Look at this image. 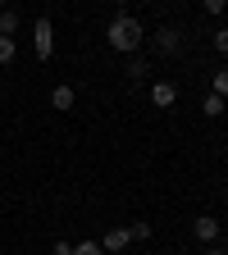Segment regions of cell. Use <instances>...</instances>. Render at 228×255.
Instances as JSON below:
<instances>
[{"label":"cell","mask_w":228,"mask_h":255,"mask_svg":"<svg viewBox=\"0 0 228 255\" xmlns=\"http://www.w3.org/2000/svg\"><path fill=\"white\" fill-rule=\"evenodd\" d=\"M105 41H110V50H119V55H137V50L146 46V27H142L133 14H114L110 27H105Z\"/></svg>","instance_id":"1"},{"label":"cell","mask_w":228,"mask_h":255,"mask_svg":"<svg viewBox=\"0 0 228 255\" xmlns=\"http://www.w3.org/2000/svg\"><path fill=\"white\" fill-rule=\"evenodd\" d=\"M32 46H37V59H50V55H55V23H50L46 14L32 23Z\"/></svg>","instance_id":"2"},{"label":"cell","mask_w":228,"mask_h":255,"mask_svg":"<svg viewBox=\"0 0 228 255\" xmlns=\"http://www.w3.org/2000/svg\"><path fill=\"white\" fill-rule=\"evenodd\" d=\"M183 41H187V37H183L178 27H160V32H155V50H160V55H169V59L183 55Z\"/></svg>","instance_id":"3"},{"label":"cell","mask_w":228,"mask_h":255,"mask_svg":"<svg viewBox=\"0 0 228 255\" xmlns=\"http://www.w3.org/2000/svg\"><path fill=\"white\" fill-rule=\"evenodd\" d=\"M174 101H178V87H174V82H165V78L151 82V105H155V110H174Z\"/></svg>","instance_id":"4"},{"label":"cell","mask_w":228,"mask_h":255,"mask_svg":"<svg viewBox=\"0 0 228 255\" xmlns=\"http://www.w3.org/2000/svg\"><path fill=\"white\" fill-rule=\"evenodd\" d=\"M192 233H197V237H201L206 246H215V242H219V219H215V214H197V223H192Z\"/></svg>","instance_id":"5"},{"label":"cell","mask_w":228,"mask_h":255,"mask_svg":"<svg viewBox=\"0 0 228 255\" xmlns=\"http://www.w3.org/2000/svg\"><path fill=\"white\" fill-rule=\"evenodd\" d=\"M128 246H133L128 228H110V233L101 237V251H105V255H119V251H128Z\"/></svg>","instance_id":"6"},{"label":"cell","mask_w":228,"mask_h":255,"mask_svg":"<svg viewBox=\"0 0 228 255\" xmlns=\"http://www.w3.org/2000/svg\"><path fill=\"white\" fill-rule=\"evenodd\" d=\"M73 101H78V91H73L69 82H59V87L50 91V105H55V110H73Z\"/></svg>","instance_id":"7"},{"label":"cell","mask_w":228,"mask_h":255,"mask_svg":"<svg viewBox=\"0 0 228 255\" xmlns=\"http://www.w3.org/2000/svg\"><path fill=\"white\" fill-rule=\"evenodd\" d=\"M123 73H128V82H133V87H142L151 69H146V59H142V55H128V69H123Z\"/></svg>","instance_id":"8"},{"label":"cell","mask_w":228,"mask_h":255,"mask_svg":"<svg viewBox=\"0 0 228 255\" xmlns=\"http://www.w3.org/2000/svg\"><path fill=\"white\" fill-rule=\"evenodd\" d=\"M18 27H23L18 9H0V37H18Z\"/></svg>","instance_id":"9"},{"label":"cell","mask_w":228,"mask_h":255,"mask_svg":"<svg viewBox=\"0 0 228 255\" xmlns=\"http://www.w3.org/2000/svg\"><path fill=\"white\" fill-rule=\"evenodd\" d=\"M224 110H228V101H224V96H215V91H210L206 101H201V114H206V119H219Z\"/></svg>","instance_id":"10"},{"label":"cell","mask_w":228,"mask_h":255,"mask_svg":"<svg viewBox=\"0 0 228 255\" xmlns=\"http://www.w3.org/2000/svg\"><path fill=\"white\" fill-rule=\"evenodd\" d=\"M14 59H18V41L14 37H0V69H9Z\"/></svg>","instance_id":"11"},{"label":"cell","mask_w":228,"mask_h":255,"mask_svg":"<svg viewBox=\"0 0 228 255\" xmlns=\"http://www.w3.org/2000/svg\"><path fill=\"white\" fill-rule=\"evenodd\" d=\"M210 91H215V96H224V101H228V69L210 73Z\"/></svg>","instance_id":"12"},{"label":"cell","mask_w":228,"mask_h":255,"mask_svg":"<svg viewBox=\"0 0 228 255\" xmlns=\"http://www.w3.org/2000/svg\"><path fill=\"white\" fill-rule=\"evenodd\" d=\"M128 237H133V242H146L151 237V223L146 219H133V223H128Z\"/></svg>","instance_id":"13"},{"label":"cell","mask_w":228,"mask_h":255,"mask_svg":"<svg viewBox=\"0 0 228 255\" xmlns=\"http://www.w3.org/2000/svg\"><path fill=\"white\" fill-rule=\"evenodd\" d=\"M73 255H105V251H101V242H78Z\"/></svg>","instance_id":"14"},{"label":"cell","mask_w":228,"mask_h":255,"mask_svg":"<svg viewBox=\"0 0 228 255\" xmlns=\"http://www.w3.org/2000/svg\"><path fill=\"white\" fill-rule=\"evenodd\" d=\"M201 5H206V14H210V18H219V14L228 9V0H201Z\"/></svg>","instance_id":"15"},{"label":"cell","mask_w":228,"mask_h":255,"mask_svg":"<svg viewBox=\"0 0 228 255\" xmlns=\"http://www.w3.org/2000/svg\"><path fill=\"white\" fill-rule=\"evenodd\" d=\"M210 41H215V50H219V55H228V27H219Z\"/></svg>","instance_id":"16"},{"label":"cell","mask_w":228,"mask_h":255,"mask_svg":"<svg viewBox=\"0 0 228 255\" xmlns=\"http://www.w3.org/2000/svg\"><path fill=\"white\" fill-rule=\"evenodd\" d=\"M50 255H73V246H69V242H55V246H50Z\"/></svg>","instance_id":"17"},{"label":"cell","mask_w":228,"mask_h":255,"mask_svg":"<svg viewBox=\"0 0 228 255\" xmlns=\"http://www.w3.org/2000/svg\"><path fill=\"white\" fill-rule=\"evenodd\" d=\"M201 255H224V251H219V246H206V251H201Z\"/></svg>","instance_id":"18"},{"label":"cell","mask_w":228,"mask_h":255,"mask_svg":"<svg viewBox=\"0 0 228 255\" xmlns=\"http://www.w3.org/2000/svg\"><path fill=\"white\" fill-rule=\"evenodd\" d=\"M0 9H9V0H0Z\"/></svg>","instance_id":"19"},{"label":"cell","mask_w":228,"mask_h":255,"mask_svg":"<svg viewBox=\"0 0 228 255\" xmlns=\"http://www.w3.org/2000/svg\"><path fill=\"white\" fill-rule=\"evenodd\" d=\"M114 5H128V0H114Z\"/></svg>","instance_id":"20"}]
</instances>
